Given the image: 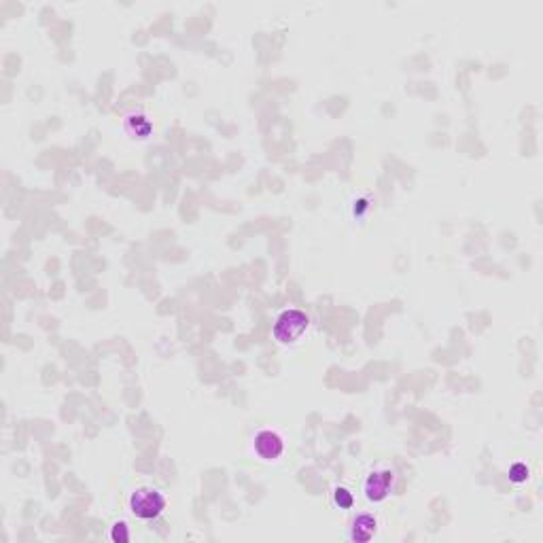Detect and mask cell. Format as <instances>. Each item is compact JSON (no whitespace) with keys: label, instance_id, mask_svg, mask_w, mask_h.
Wrapping results in <instances>:
<instances>
[{"label":"cell","instance_id":"cell-1","mask_svg":"<svg viewBox=\"0 0 543 543\" xmlns=\"http://www.w3.org/2000/svg\"><path fill=\"white\" fill-rule=\"evenodd\" d=\"M310 319L301 310H284L274 323V340L278 344H295L308 329Z\"/></svg>","mask_w":543,"mask_h":543},{"label":"cell","instance_id":"cell-2","mask_svg":"<svg viewBox=\"0 0 543 543\" xmlns=\"http://www.w3.org/2000/svg\"><path fill=\"white\" fill-rule=\"evenodd\" d=\"M130 509L140 520H153L166 509V497L155 488H138L130 497Z\"/></svg>","mask_w":543,"mask_h":543},{"label":"cell","instance_id":"cell-4","mask_svg":"<svg viewBox=\"0 0 543 543\" xmlns=\"http://www.w3.org/2000/svg\"><path fill=\"white\" fill-rule=\"evenodd\" d=\"M255 450L263 460H276L284 450V441L274 431H261L255 437Z\"/></svg>","mask_w":543,"mask_h":543},{"label":"cell","instance_id":"cell-8","mask_svg":"<svg viewBox=\"0 0 543 543\" xmlns=\"http://www.w3.org/2000/svg\"><path fill=\"white\" fill-rule=\"evenodd\" d=\"M352 495L346 490V488H336V493H334V503L340 507V509H348V507H352Z\"/></svg>","mask_w":543,"mask_h":543},{"label":"cell","instance_id":"cell-9","mask_svg":"<svg viewBox=\"0 0 543 543\" xmlns=\"http://www.w3.org/2000/svg\"><path fill=\"white\" fill-rule=\"evenodd\" d=\"M111 539L115 543H128L130 541V532H128L125 522H117V524L111 526Z\"/></svg>","mask_w":543,"mask_h":543},{"label":"cell","instance_id":"cell-3","mask_svg":"<svg viewBox=\"0 0 543 543\" xmlns=\"http://www.w3.org/2000/svg\"><path fill=\"white\" fill-rule=\"evenodd\" d=\"M393 482H395V474L391 469H384V472H373L367 480H365V497L373 503L378 501H384L386 497H389L391 488H393Z\"/></svg>","mask_w":543,"mask_h":543},{"label":"cell","instance_id":"cell-6","mask_svg":"<svg viewBox=\"0 0 543 543\" xmlns=\"http://www.w3.org/2000/svg\"><path fill=\"white\" fill-rule=\"evenodd\" d=\"M125 132L132 138H149V134L153 132V125H151V121L144 115L136 113V115H128L125 117Z\"/></svg>","mask_w":543,"mask_h":543},{"label":"cell","instance_id":"cell-7","mask_svg":"<svg viewBox=\"0 0 543 543\" xmlns=\"http://www.w3.org/2000/svg\"><path fill=\"white\" fill-rule=\"evenodd\" d=\"M528 467L524 462H516V465H511L509 467V480L511 482H516V484H522V482H526L528 480Z\"/></svg>","mask_w":543,"mask_h":543},{"label":"cell","instance_id":"cell-5","mask_svg":"<svg viewBox=\"0 0 543 543\" xmlns=\"http://www.w3.org/2000/svg\"><path fill=\"white\" fill-rule=\"evenodd\" d=\"M376 530H378V522H376V518H373V516H369V514H363V516L355 518L352 528H350V537H352L357 543H367V541H371V539H373Z\"/></svg>","mask_w":543,"mask_h":543}]
</instances>
